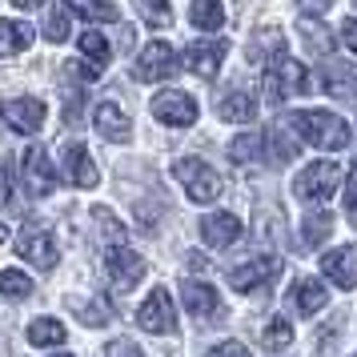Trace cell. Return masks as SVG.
<instances>
[{
  "label": "cell",
  "instance_id": "6da1fadb",
  "mask_svg": "<svg viewBox=\"0 0 357 357\" xmlns=\"http://www.w3.org/2000/svg\"><path fill=\"white\" fill-rule=\"evenodd\" d=\"M289 125L309 145L317 149H345L349 145V125L341 121L337 113H325V109H301V113L289 116Z\"/></svg>",
  "mask_w": 357,
  "mask_h": 357
},
{
  "label": "cell",
  "instance_id": "7a4b0ae2",
  "mask_svg": "<svg viewBox=\"0 0 357 357\" xmlns=\"http://www.w3.org/2000/svg\"><path fill=\"white\" fill-rule=\"evenodd\" d=\"M173 177L185 185L189 201H197V205H209V201H217V197H221V189H225L221 173H217V169H209L205 161H197V157H181V161H173Z\"/></svg>",
  "mask_w": 357,
  "mask_h": 357
},
{
  "label": "cell",
  "instance_id": "3957f363",
  "mask_svg": "<svg viewBox=\"0 0 357 357\" xmlns=\"http://www.w3.org/2000/svg\"><path fill=\"white\" fill-rule=\"evenodd\" d=\"M261 89H265V100H281V97H305L309 93V68L301 65V61H277L273 68H265V81H261Z\"/></svg>",
  "mask_w": 357,
  "mask_h": 357
},
{
  "label": "cell",
  "instance_id": "277c9868",
  "mask_svg": "<svg viewBox=\"0 0 357 357\" xmlns=\"http://www.w3.org/2000/svg\"><path fill=\"white\" fill-rule=\"evenodd\" d=\"M337 181H341V169L333 161H313L309 169L297 173L293 193L301 197V201H329V197L337 193Z\"/></svg>",
  "mask_w": 357,
  "mask_h": 357
},
{
  "label": "cell",
  "instance_id": "5b68a950",
  "mask_svg": "<svg viewBox=\"0 0 357 357\" xmlns=\"http://www.w3.org/2000/svg\"><path fill=\"white\" fill-rule=\"evenodd\" d=\"M177 73V52L173 45H165V40H153L145 45V52L137 56V68H132V77L145 84H157V81H169Z\"/></svg>",
  "mask_w": 357,
  "mask_h": 357
},
{
  "label": "cell",
  "instance_id": "8992f818",
  "mask_svg": "<svg viewBox=\"0 0 357 357\" xmlns=\"http://www.w3.org/2000/svg\"><path fill=\"white\" fill-rule=\"evenodd\" d=\"M0 121H4L13 132L29 137V132H36L40 125H45V100H36V97H8V100H0Z\"/></svg>",
  "mask_w": 357,
  "mask_h": 357
},
{
  "label": "cell",
  "instance_id": "52a82bcc",
  "mask_svg": "<svg viewBox=\"0 0 357 357\" xmlns=\"http://www.w3.org/2000/svg\"><path fill=\"white\" fill-rule=\"evenodd\" d=\"M137 321L149 333H177V309H173V297L169 289H153L145 297V305L137 309Z\"/></svg>",
  "mask_w": 357,
  "mask_h": 357
},
{
  "label": "cell",
  "instance_id": "ba28073f",
  "mask_svg": "<svg viewBox=\"0 0 357 357\" xmlns=\"http://www.w3.org/2000/svg\"><path fill=\"white\" fill-rule=\"evenodd\" d=\"M153 116L169 125V129H185V125H193L197 121V100L189 93H177V89H169V93H157L153 97Z\"/></svg>",
  "mask_w": 357,
  "mask_h": 357
},
{
  "label": "cell",
  "instance_id": "9c48e42d",
  "mask_svg": "<svg viewBox=\"0 0 357 357\" xmlns=\"http://www.w3.org/2000/svg\"><path fill=\"white\" fill-rule=\"evenodd\" d=\"M20 177H24V189L33 197H49L52 189H56V169H52L45 149H29V153L20 157Z\"/></svg>",
  "mask_w": 357,
  "mask_h": 357
},
{
  "label": "cell",
  "instance_id": "30bf717a",
  "mask_svg": "<svg viewBox=\"0 0 357 357\" xmlns=\"http://www.w3.org/2000/svg\"><path fill=\"white\" fill-rule=\"evenodd\" d=\"M105 269H109V277H113L116 289H132V285L149 273V261L141 257V253L125 249V245H113L109 257H105Z\"/></svg>",
  "mask_w": 357,
  "mask_h": 357
},
{
  "label": "cell",
  "instance_id": "8fae6325",
  "mask_svg": "<svg viewBox=\"0 0 357 357\" xmlns=\"http://www.w3.org/2000/svg\"><path fill=\"white\" fill-rule=\"evenodd\" d=\"M277 273H281V257H253L249 265H237L229 273V285L241 293H253V289H265L269 281H277Z\"/></svg>",
  "mask_w": 357,
  "mask_h": 357
},
{
  "label": "cell",
  "instance_id": "7c38bea8",
  "mask_svg": "<svg viewBox=\"0 0 357 357\" xmlns=\"http://www.w3.org/2000/svg\"><path fill=\"white\" fill-rule=\"evenodd\" d=\"M17 249H20V257L33 261L36 269H52V265H56V241H52L49 229H40V225L24 229L17 237Z\"/></svg>",
  "mask_w": 357,
  "mask_h": 357
},
{
  "label": "cell",
  "instance_id": "4fadbf2b",
  "mask_svg": "<svg viewBox=\"0 0 357 357\" xmlns=\"http://www.w3.org/2000/svg\"><path fill=\"white\" fill-rule=\"evenodd\" d=\"M321 269H325V277H329L333 285L357 289V245H341V249H333V253H325Z\"/></svg>",
  "mask_w": 357,
  "mask_h": 357
},
{
  "label": "cell",
  "instance_id": "5bb4252c",
  "mask_svg": "<svg viewBox=\"0 0 357 357\" xmlns=\"http://www.w3.org/2000/svg\"><path fill=\"white\" fill-rule=\"evenodd\" d=\"M185 61H189V68H193L197 77L213 81L221 73V61H225V40H197V45H189Z\"/></svg>",
  "mask_w": 357,
  "mask_h": 357
},
{
  "label": "cell",
  "instance_id": "9a60e30c",
  "mask_svg": "<svg viewBox=\"0 0 357 357\" xmlns=\"http://www.w3.org/2000/svg\"><path fill=\"white\" fill-rule=\"evenodd\" d=\"M201 237H205V245H213V249H225V245H233L241 237V221H237L233 213H209V217L201 221Z\"/></svg>",
  "mask_w": 357,
  "mask_h": 357
},
{
  "label": "cell",
  "instance_id": "2e32d148",
  "mask_svg": "<svg viewBox=\"0 0 357 357\" xmlns=\"http://www.w3.org/2000/svg\"><path fill=\"white\" fill-rule=\"evenodd\" d=\"M65 173H68V181H73L77 189H93V185L100 181L97 165H93V157H89L84 145H68L65 149Z\"/></svg>",
  "mask_w": 357,
  "mask_h": 357
},
{
  "label": "cell",
  "instance_id": "e0dca14e",
  "mask_svg": "<svg viewBox=\"0 0 357 357\" xmlns=\"http://www.w3.org/2000/svg\"><path fill=\"white\" fill-rule=\"evenodd\" d=\"M181 301H185V309H189L193 317H213V313L221 309L217 289L205 285V281H185V285H181Z\"/></svg>",
  "mask_w": 357,
  "mask_h": 357
},
{
  "label": "cell",
  "instance_id": "ac0fdd59",
  "mask_svg": "<svg viewBox=\"0 0 357 357\" xmlns=\"http://www.w3.org/2000/svg\"><path fill=\"white\" fill-rule=\"evenodd\" d=\"M93 121H97L100 137H109V141H129L132 137V121L121 109H116L113 100H105V105H97V113H93Z\"/></svg>",
  "mask_w": 357,
  "mask_h": 357
},
{
  "label": "cell",
  "instance_id": "d6986e66",
  "mask_svg": "<svg viewBox=\"0 0 357 357\" xmlns=\"http://www.w3.org/2000/svg\"><path fill=\"white\" fill-rule=\"evenodd\" d=\"M217 116H221V121H233V125H249V121H257V97H249V93H229V97H221V105H217Z\"/></svg>",
  "mask_w": 357,
  "mask_h": 357
},
{
  "label": "cell",
  "instance_id": "ffe728a7",
  "mask_svg": "<svg viewBox=\"0 0 357 357\" xmlns=\"http://www.w3.org/2000/svg\"><path fill=\"white\" fill-rule=\"evenodd\" d=\"M293 301H297V309H301L305 317H313V313H321L325 309L329 293H325V285L317 281V277H301V281L293 285Z\"/></svg>",
  "mask_w": 357,
  "mask_h": 357
},
{
  "label": "cell",
  "instance_id": "44dd1931",
  "mask_svg": "<svg viewBox=\"0 0 357 357\" xmlns=\"http://www.w3.org/2000/svg\"><path fill=\"white\" fill-rule=\"evenodd\" d=\"M33 45V29L24 20H0V56H17Z\"/></svg>",
  "mask_w": 357,
  "mask_h": 357
},
{
  "label": "cell",
  "instance_id": "7402d4cb",
  "mask_svg": "<svg viewBox=\"0 0 357 357\" xmlns=\"http://www.w3.org/2000/svg\"><path fill=\"white\" fill-rule=\"evenodd\" d=\"M329 233H333V217L325 209H313L305 213V221H301V237H305L309 249H321L325 241H329Z\"/></svg>",
  "mask_w": 357,
  "mask_h": 357
},
{
  "label": "cell",
  "instance_id": "603a6c76",
  "mask_svg": "<svg viewBox=\"0 0 357 357\" xmlns=\"http://www.w3.org/2000/svg\"><path fill=\"white\" fill-rule=\"evenodd\" d=\"M321 89L329 93V97H341V100H354V73L345 65H325V73H321Z\"/></svg>",
  "mask_w": 357,
  "mask_h": 357
},
{
  "label": "cell",
  "instance_id": "cb8c5ba5",
  "mask_svg": "<svg viewBox=\"0 0 357 357\" xmlns=\"http://www.w3.org/2000/svg\"><path fill=\"white\" fill-rule=\"evenodd\" d=\"M189 20H193L201 33H217V29L225 24V8H221L217 0H193V8H189Z\"/></svg>",
  "mask_w": 357,
  "mask_h": 357
},
{
  "label": "cell",
  "instance_id": "d4e9b609",
  "mask_svg": "<svg viewBox=\"0 0 357 357\" xmlns=\"http://www.w3.org/2000/svg\"><path fill=\"white\" fill-rule=\"evenodd\" d=\"M297 29H301V40H305V49L313 52V56H329V52H333V36H329L325 24H317L313 17H305Z\"/></svg>",
  "mask_w": 357,
  "mask_h": 357
},
{
  "label": "cell",
  "instance_id": "484cf974",
  "mask_svg": "<svg viewBox=\"0 0 357 357\" xmlns=\"http://www.w3.org/2000/svg\"><path fill=\"white\" fill-rule=\"evenodd\" d=\"M265 145H269V161H273V165L297 161V141H293L281 125H277V129H265Z\"/></svg>",
  "mask_w": 357,
  "mask_h": 357
},
{
  "label": "cell",
  "instance_id": "4316f807",
  "mask_svg": "<svg viewBox=\"0 0 357 357\" xmlns=\"http://www.w3.org/2000/svg\"><path fill=\"white\" fill-rule=\"evenodd\" d=\"M81 52H84V61L93 68H100L105 73V65H109V40H105V33H97V29H89V33H81Z\"/></svg>",
  "mask_w": 357,
  "mask_h": 357
},
{
  "label": "cell",
  "instance_id": "83f0119b",
  "mask_svg": "<svg viewBox=\"0 0 357 357\" xmlns=\"http://www.w3.org/2000/svg\"><path fill=\"white\" fill-rule=\"evenodd\" d=\"M261 149H265V132H241L233 145H229V157L237 165H249L261 157Z\"/></svg>",
  "mask_w": 357,
  "mask_h": 357
},
{
  "label": "cell",
  "instance_id": "f1b7e54d",
  "mask_svg": "<svg viewBox=\"0 0 357 357\" xmlns=\"http://www.w3.org/2000/svg\"><path fill=\"white\" fill-rule=\"evenodd\" d=\"M65 341V325L52 321V317H36L29 325V345H61Z\"/></svg>",
  "mask_w": 357,
  "mask_h": 357
},
{
  "label": "cell",
  "instance_id": "f546056e",
  "mask_svg": "<svg viewBox=\"0 0 357 357\" xmlns=\"http://www.w3.org/2000/svg\"><path fill=\"white\" fill-rule=\"evenodd\" d=\"M68 13L65 4H52V8H45V36H49L52 45H61V40H68Z\"/></svg>",
  "mask_w": 357,
  "mask_h": 357
},
{
  "label": "cell",
  "instance_id": "4dcf8cb0",
  "mask_svg": "<svg viewBox=\"0 0 357 357\" xmlns=\"http://www.w3.org/2000/svg\"><path fill=\"white\" fill-rule=\"evenodd\" d=\"M261 341H265V349H285V345L293 341V325L285 321V317H273V321L265 325Z\"/></svg>",
  "mask_w": 357,
  "mask_h": 357
},
{
  "label": "cell",
  "instance_id": "1f68e13d",
  "mask_svg": "<svg viewBox=\"0 0 357 357\" xmlns=\"http://www.w3.org/2000/svg\"><path fill=\"white\" fill-rule=\"evenodd\" d=\"M68 13L73 17H84V20H121V8L116 4H84V0H77V4H68Z\"/></svg>",
  "mask_w": 357,
  "mask_h": 357
},
{
  "label": "cell",
  "instance_id": "d6a6232c",
  "mask_svg": "<svg viewBox=\"0 0 357 357\" xmlns=\"http://www.w3.org/2000/svg\"><path fill=\"white\" fill-rule=\"evenodd\" d=\"M0 293L4 297H29L33 293V281L20 273V269H0Z\"/></svg>",
  "mask_w": 357,
  "mask_h": 357
},
{
  "label": "cell",
  "instance_id": "836d02e7",
  "mask_svg": "<svg viewBox=\"0 0 357 357\" xmlns=\"http://www.w3.org/2000/svg\"><path fill=\"white\" fill-rule=\"evenodd\" d=\"M68 305L84 313V325H109V305H105V301H93V305H84V301H77V297H73Z\"/></svg>",
  "mask_w": 357,
  "mask_h": 357
},
{
  "label": "cell",
  "instance_id": "e575fe53",
  "mask_svg": "<svg viewBox=\"0 0 357 357\" xmlns=\"http://www.w3.org/2000/svg\"><path fill=\"white\" fill-rule=\"evenodd\" d=\"M93 217L100 221V229H105V233H109L113 241H125V225H121V221H116L113 213L105 209V205H97V209H93Z\"/></svg>",
  "mask_w": 357,
  "mask_h": 357
},
{
  "label": "cell",
  "instance_id": "d590c367",
  "mask_svg": "<svg viewBox=\"0 0 357 357\" xmlns=\"http://www.w3.org/2000/svg\"><path fill=\"white\" fill-rule=\"evenodd\" d=\"M105 357H145V354H141V345H137V341H129V337H116V341H109V349H105Z\"/></svg>",
  "mask_w": 357,
  "mask_h": 357
},
{
  "label": "cell",
  "instance_id": "8d00e7d4",
  "mask_svg": "<svg viewBox=\"0 0 357 357\" xmlns=\"http://www.w3.org/2000/svg\"><path fill=\"white\" fill-rule=\"evenodd\" d=\"M345 213L357 225V165H354V173H349V185H345Z\"/></svg>",
  "mask_w": 357,
  "mask_h": 357
},
{
  "label": "cell",
  "instance_id": "74e56055",
  "mask_svg": "<svg viewBox=\"0 0 357 357\" xmlns=\"http://www.w3.org/2000/svg\"><path fill=\"white\" fill-rule=\"evenodd\" d=\"M209 357H249V349H245L241 341H221Z\"/></svg>",
  "mask_w": 357,
  "mask_h": 357
},
{
  "label": "cell",
  "instance_id": "f35d334b",
  "mask_svg": "<svg viewBox=\"0 0 357 357\" xmlns=\"http://www.w3.org/2000/svg\"><path fill=\"white\" fill-rule=\"evenodd\" d=\"M141 13H145V20H153V24H169V17H173L165 4H141Z\"/></svg>",
  "mask_w": 357,
  "mask_h": 357
},
{
  "label": "cell",
  "instance_id": "ab89813d",
  "mask_svg": "<svg viewBox=\"0 0 357 357\" xmlns=\"http://www.w3.org/2000/svg\"><path fill=\"white\" fill-rule=\"evenodd\" d=\"M341 40H345V45H349V49L357 52V20H354V17L341 24Z\"/></svg>",
  "mask_w": 357,
  "mask_h": 357
},
{
  "label": "cell",
  "instance_id": "60d3db41",
  "mask_svg": "<svg viewBox=\"0 0 357 357\" xmlns=\"http://www.w3.org/2000/svg\"><path fill=\"white\" fill-rule=\"evenodd\" d=\"M13 201V185H8V169H0V205Z\"/></svg>",
  "mask_w": 357,
  "mask_h": 357
},
{
  "label": "cell",
  "instance_id": "b9f144b4",
  "mask_svg": "<svg viewBox=\"0 0 357 357\" xmlns=\"http://www.w3.org/2000/svg\"><path fill=\"white\" fill-rule=\"evenodd\" d=\"M77 73H81V81H100V68L84 65V61H77Z\"/></svg>",
  "mask_w": 357,
  "mask_h": 357
},
{
  "label": "cell",
  "instance_id": "7bdbcfd3",
  "mask_svg": "<svg viewBox=\"0 0 357 357\" xmlns=\"http://www.w3.org/2000/svg\"><path fill=\"white\" fill-rule=\"evenodd\" d=\"M0 241H8V229H4V225H0Z\"/></svg>",
  "mask_w": 357,
  "mask_h": 357
},
{
  "label": "cell",
  "instance_id": "ee69618b",
  "mask_svg": "<svg viewBox=\"0 0 357 357\" xmlns=\"http://www.w3.org/2000/svg\"><path fill=\"white\" fill-rule=\"evenodd\" d=\"M52 357H68V354H52Z\"/></svg>",
  "mask_w": 357,
  "mask_h": 357
}]
</instances>
